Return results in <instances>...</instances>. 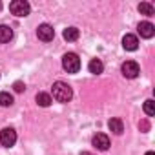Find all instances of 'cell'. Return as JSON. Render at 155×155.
Returning <instances> with one entry per match:
<instances>
[{"label": "cell", "mask_w": 155, "mask_h": 155, "mask_svg": "<svg viewBox=\"0 0 155 155\" xmlns=\"http://www.w3.org/2000/svg\"><path fill=\"white\" fill-rule=\"evenodd\" d=\"M120 69H122V75L126 79H135V77H139V73H140V68H139V64L135 60H126Z\"/></svg>", "instance_id": "5"}, {"label": "cell", "mask_w": 155, "mask_h": 155, "mask_svg": "<svg viewBox=\"0 0 155 155\" xmlns=\"http://www.w3.org/2000/svg\"><path fill=\"white\" fill-rule=\"evenodd\" d=\"M0 9H2V2H0Z\"/></svg>", "instance_id": "22"}, {"label": "cell", "mask_w": 155, "mask_h": 155, "mask_svg": "<svg viewBox=\"0 0 155 155\" xmlns=\"http://www.w3.org/2000/svg\"><path fill=\"white\" fill-rule=\"evenodd\" d=\"M51 91H53V99L58 101V102H69L71 97H73L71 86L66 84V82H62V81H57V82L53 84V90H51Z\"/></svg>", "instance_id": "1"}, {"label": "cell", "mask_w": 155, "mask_h": 155, "mask_svg": "<svg viewBox=\"0 0 155 155\" xmlns=\"http://www.w3.org/2000/svg\"><path fill=\"white\" fill-rule=\"evenodd\" d=\"M146 155H155V153H153V151H148V153H146Z\"/></svg>", "instance_id": "21"}, {"label": "cell", "mask_w": 155, "mask_h": 155, "mask_svg": "<svg viewBox=\"0 0 155 155\" xmlns=\"http://www.w3.org/2000/svg\"><path fill=\"white\" fill-rule=\"evenodd\" d=\"M37 37H38L40 40H44V42H49V40H53V37H55V29H53L49 24H40V26L37 28Z\"/></svg>", "instance_id": "6"}, {"label": "cell", "mask_w": 155, "mask_h": 155, "mask_svg": "<svg viewBox=\"0 0 155 155\" xmlns=\"http://www.w3.org/2000/svg\"><path fill=\"white\" fill-rule=\"evenodd\" d=\"M15 142H17V131L13 128H4L0 131V144L2 146L11 148V146H15Z\"/></svg>", "instance_id": "4"}, {"label": "cell", "mask_w": 155, "mask_h": 155, "mask_svg": "<svg viewBox=\"0 0 155 155\" xmlns=\"http://www.w3.org/2000/svg\"><path fill=\"white\" fill-rule=\"evenodd\" d=\"M13 88H15V91H17V93H22V91L26 90V86H24V82H20V81H17V82L13 84Z\"/></svg>", "instance_id": "18"}, {"label": "cell", "mask_w": 155, "mask_h": 155, "mask_svg": "<svg viewBox=\"0 0 155 155\" xmlns=\"http://www.w3.org/2000/svg\"><path fill=\"white\" fill-rule=\"evenodd\" d=\"M13 38V31H11V28L9 26H0V44H6V42H9Z\"/></svg>", "instance_id": "13"}, {"label": "cell", "mask_w": 155, "mask_h": 155, "mask_svg": "<svg viewBox=\"0 0 155 155\" xmlns=\"http://www.w3.org/2000/svg\"><path fill=\"white\" fill-rule=\"evenodd\" d=\"M139 126H140V128H142V130H148V122H140V124H139Z\"/></svg>", "instance_id": "19"}, {"label": "cell", "mask_w": 155, "mask_h": 155, "mask_svg": "<svg viewBox=\"0 0 155 155\" xmlns=\"http://www.w3.org/2000/svg\"><path fill=\"white\" fill-rule=\"evenodd\" d=\"M62 68L68 71V73H77L81 69V58L77 53H66L62 57Z\"/></svg>", "instance_id": "2"}, {"label": "cell", "mask_w": 155, "mask_h": 155, "mask_svg": "<svg viewBox=\"0 0 155 155\" xmlns=\"http://www.w3.org/2000/svg\"><path fill=\"white\" fill-rule=\"evenodd\" d=\"M51 102H53V99H51V95H49V93H44V91L37 93V104H38V106H42V108H48Z\"/></svg>", "instance_id": "14"}, {"label": "cell", "mask_w": 155, "mask_h": 155, "mask_svg": "<svg viewBox=\"0 0 155 155\" xmlns=\"http://www.w3.org/2000/svg\"><path fill=\"white\" fill-rule=\"evenodd\" d=\"M122 48L126 49V51H135L137 48H139V38L135 37V35H124V38H122Z\"/></svg>", "instance_id": "9"}, {"label": "cell", "mask_w": 155, "mask_h": 155, "mask_svg": "<svg viewBox=\"0 0 155 155\" xmlns=\"http://www.w3.org/2000/svg\"><path fill=\"white\" fill-rule=\"evenodd\" d=\"M91 142H93V146H95L97 150H102V151H106V150L110 148V137L104 135V133H97Z\"/></svg>", "instance_id": "7"}, {"label": "cell", "mask_w": 155, "mask_h": 155, "mask_svg": "<svg viewBox=\"0 0 155 155\" xmlns=\"http://www.w3.org/2000/svg\"><path fill=\"white\" fill-rule=\"evenodd\" d=\"M108 128H110L115 135H120V133L124 131V124H122V120H120V119H110Z\"/></svg>", "instance_id": "12"}, {"label": "cell", "mask_w": 155, "mask_h": 155, "mask_svg": "<svg viewBox=\"0 0 155 155\" xmlns=\"http://www.w3.org/2000/svg\"><path fill=\"white\" fill-rule=\"evenodd\" d=\"M137 29H139V35H140L142 38H151V37L155 35V26H153L151 22H140Z\"/></svg>", "instance_id": "8"}, {"label": "cell", "mask_w": 155, "mask_h": 155, "mask_svg": "<svg viewBox=\"0 0 155 155\" xmlns=\"http://www.w3.org/2000/svg\"><path fill=\"white\" fill-rule=\"evenodd\" d=\"M62 37H64V40H68V42H75L77 38L81 37V31L77 29V28H66L64 33H62Z\"/></svg>", "instance_id": "11"}, {"label": "cell", "mask_w": 155, "mask_h": 155, "mask_svg": "<svg viewBox=\"0 0 155 155\" xmlns=\"http://www.w3.org/2000/svg\"><path fill=\"white\" fill-rule=\"evenodd\" d=\"M13 104V95H9L8 91H2L0 93V106L2 108H8V106H11Z\"/></svg>", "instance_id": "16"}, {"label": "cell", "mask_w": 155, "mask_h": 155, "mask_svg": "<svg viewBox=\"0 0 155 155\" xmlns=\"http://www.w3.org/2000/svg\"><path fill=\"white\" fill-rule=\"evenodd\" d=\"M88 69H90V73H93V75H101V73L104 71V64H102L99 58H91L90 64H88Z\"/></svg>", "instance_id": "10"}, {"label": "cell", "mask_w": 155, "mask_h": 155, "mask_svg": "<svg viewBox=\"0 0 155 155\" xmlns=\"http://www.w3.org/2000/svg\"><path fill=\"white\" fill-rule=\"evenodd\" d=\"M139 13L140 15H146V17H151L155 13V8L150 4V2H140L139 4Z\"/></svg>", "instance_id": "15"}, {"label": "cell", "mask_w": 155, "mask_h": 155, "mask_svg": "<svg viewBox=\"0 0 155 155\" xmlns=\"http://www.w3.org/2000/svg\"><path fill=\"white\" fill-rule=\"evenodd\" d=\"M81 155H93V153H90V151H82Z\"/></svg>", "instance_id": "20"}, {"label": "cell", "mask_w": 155, "mask_h": 155, "mask_svg": "<svg viewBox=\"0 0 155 155\" xmlns=\"http://www.w3.org/2000/svg\"><path fill=\"white\" fill-rule=\"evenodd\" d=\"M144 113H146L148 117H153V115H155V106H153V101H151V99H148V101L144 102Z\"/></svg>", "instance_id": "17"}, {"label": "cell", "mask_w": 155, "mask_h": 155, "mask_svg": "<svg viewBox=\"0 0 155 155\" xmlns=\"http://www.w3.org/2000/svg\"><path fill=\"white\" fill-rule=\"evenodd\" d=\"M9 11L15 15V17H28L29 11H31V6L26 0H13L9 4Z\"/></svg>", "instance_id": "3"}]
</instances>
